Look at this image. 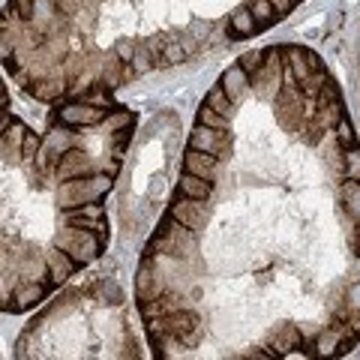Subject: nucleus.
<instances>
[{
  "instance_id": "nucleus-1",
  "label": "nucleus",
  "mask_w": 360,
  "mask_h": 360,
  "mask_svg": "<svg viewBox=\"0 0 360 360\" xmlns=\"http://www.w3.org/2000/svg\"><path fill=\"white\" fill-rule=\"evenodd\" d=\"M15 360H141L120 285L99 276L66 288L25 324Z\"/></svg>"
},
{
  "instance_id": "nucleus-4",
  "label": "nucleus",
  "mask_w": 360,
  "mask_h": 360,
  "mask_svg": "<svg viewBox=\"0 0 360 360\" xmlns=\"http://www.w3.org/2000/svg\"><path fill=\"white\" fill-rule=\"evenodd\" d=\"M270 4H274V9H276V15L283 18V15H288L291 13V6L297 4V0H270Z\"/></svg>"
},
{
  "instance_id": "nucleus-3",
  "label": "nucleus",
  "mask_w": 360,
  "mask_h": 360,
  "mask_svg": "<svg viewBox=\"0 0 360 360\" xmlns=\"http://www.w3.org/2000/svg\"><path fill=\"white\" fill-rule=\"evenodd\" d=\"M252 18H255V25H258V30H267L274 21L279 18L276 15V9H274V4L270 0H252Z\"/></svg>"
},
{
  "instance_id": "nucleus-2",
  "label": "nucleus",
  "mask_w": 360,
  "mask_h": 360,
  "mask_svg": "<svg viewBox=\"0 0 360 360\" xmlns=\"http://www.w3.org/2000/svg\"><path fill=\"white\" fill-rule=\"evenodd\" d=\"M229 33H231V39H246V37H255L258 33V25H255L250 6H240L229 15Z\"/></svg>"
}]
</instances>
